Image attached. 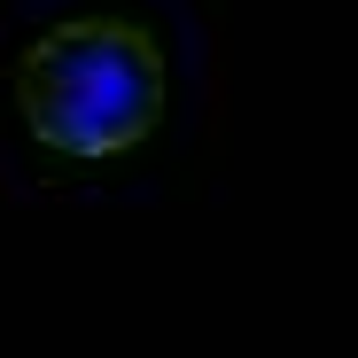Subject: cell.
<instances>
[{
	"instance_id": "obj_1",
	"label": "cell",
	"mask_w": 358,
	"mask_h": 358,
	"mask_svg": "<svg viewBox=\"0 0 358 358\" xmlns=\"http://www.w3.org/2000/svg\"><path fill=\"white\" fill-rule=\"evenodd\" d=\"M16 109L55 156H125L164 117V47L125 16H71L24 47Z\"/></svg>"
}]
</instances>
